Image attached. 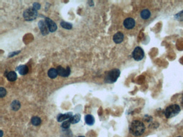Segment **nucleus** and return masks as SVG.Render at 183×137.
<instances>
[{
	"label": "nucleus",
	"instance_id": "f257e3e1",
	"mask_svg": "<svg viewBox=\"0 0 183 137\" xmlns=\"http://www.w3.org/2000/svg\"><path fill=\"white\" fill-rule=\"evenodd\" d=\"M145 131V126L139 120H134L130 124V131L135 137L141 135Z\"/></svg>",
	"mask_w": 183,
	"mask_h": 137
},
{
	"label": "nucleus",
	"instance_id": "f03ea898",
	"mask_svg": "<svg viewBox=\"0 0 183 137\" xmlns=\"http://www.w3.org/2000/svg\"><path fill=\"white\" fill-rule=\"evenodd\" d=\"M120 75V71L118 69H114L108 71L106 73L105 76V82L106 83H115V81L118 79L119 76Z\"/></svg>",
	"mask_w": 183,
	"mask_h": 137
},
{
	"label": "nucleus",
	"instance_id": "7ed1b4c3",
	"mask_svg": "<svg viewBox=\"0 0 183 137\" xmlns=\"http://www.w3.org/2000/svg\"><path fill=\"white\" fill-rule=\"evenodd\" d=\"M180 111V108L177 105H172L167 107L165 111V116L171 118L177 116Z\"/></svg>",
	"mask_w": 183,
	"mask_h": 137
},
{
	"label": "nucleus",
	"instance_id": "20e7f679",
	"mask_svg": "<svg viewBox=\"0 0 183 137\" xmlns=\"http://www.w3.org/2000/svg\"><path fill=\"white\" fill-rule=\"evenodd\" d=\"M38 16L37 10L33 7L25 10L23 13V17L26 21H32L36 19Z\"/></svg>",
	"mask_w": 183,
	"mask_h": 137
},
{
	"label": "nucleus",
	"instance_id": "39448f33",
	"mask_svg": "<svg viewBox=\"0 0 183 137\" xmlns=\"http://www.w3.org/2000/svg\"><path fill=\"white\" fill-rule=\"evenodd\" d=\"M133 57L136 61L141 60L145 56L144 50L140 47H136L132 54Z\"/></svg>",
	"mask_w": 183,
	"mask_h": 137
},
{
	"label": "nucleus",
	"instance_id": "423d86ee",
	"mask_svg": "<svg viewBox=\"0 0 183 137\" xmlns=\"http://www.w3.org/2000/svg\"><path fill=\"white\" fill-rule=\"evenodd\" d=\"M38 27H39L40 30L41 31L43 35H47L48 34L49 32V28L47 26V23L45 21L41 20L38 23Z\"/></svg>",
	"mask_w": 183,
	"mask_h": 137
},
{
	"label": "nucleus",
	"instance_id": "0eeeda50",
	"mask_svg": "<svg viewBox=\"0 0 183 137\" xmlns=\"http://www.w3.org/2000/svg\"><path fill=\"white\" fill-rule=\"evenodd\" d=\"M57 70L58 75L60 76L61 77H67L70 75V69L69 66H67L66 69H64L61 66H58Z\"/></svg>",
	"mask_w": 183,
	"mask_h": 137
},
{
	"label": "nucleus",
	"instance_id": "6e6552de",
	"mask_svg": "<svg viewBox=\"0 0 183 137\" xmlns=\"http://www.w3.org/2000/svg\"><path fill=\"white\" fill-rule=\"evenodd\" d=\"M45 21L47 23V26L49 28V32H54L56 31L58 28L56 23L54 22H53L52 19H50L49 18H46Z\"/></svg>",
	"mask_w": 183,
	"mask_h": 137
},
{
	"label": "nucleus",
	"instance_id": "1a4fd4ad",
	"mask_svg": "<svg viewBox=\"0 0 183 137\" xmlns=\"http://www.w3.org/2000/svg\"><path fill=\"white\" fill-rule=\"evenodd\" d=\"M135 21L132 18H126L124 22V25L125 28L129 30L133 28L135 26Z\"/></svg>",
	"mask_w": 183,
	"mask_h": 137
},
{
	"label": "nucleus",
	"instance_id": "9d476101",
	"mask_svg": "<svg viewBox=\"0 0 183 137\" xmlns=\"http://www.w3.org/2000/svg\"><path fill=\"white\" fill-rule=\"evenodd\" d=\"M124 38V34L121 32H118L113 36V41L115 43L119 44L123 42Z\"/></svg>",
	"mask_w": 183,
	"mask_h": 137
},
{
	"label": "nucleus",
	"instance_id": "9b49d317",
	"mask_svg": "<svg viewBox=\"0 0 183 137\" xmlns=\"http://www.w3.org/2000/svg\"><path fill=\"white\" fill-rule=\"evenodd\" d=\"M73 116L72 113H68L64 114H59L57 117V120L59 122H61L67 119H70Z\"/></svg>",
	"mask_w": 183,
	"mask_h": 137
},
{
	"label": "nucleus",
	"instance_id": "f8f14e48",
	"mask_svg": "<svg viewBox=\"0 0 183 137\" xmlns=\"http://www.w3.org/2000/svg\"><path fill=\"white\" fill-rule=\"evenodd\" d=\"M16 70L22 75H25L28 73V66H25V65H22V66H18L16 69Z\"/></svg>",
	"mask_w": 183,
	"mask_h": 137
},
{
	"label": "nucleus",
	"instance_id": "ddd939ff",
	"mask_svg": "<svg viewBox=\"0 0 183 137\" xmlns=\"http://www.w3.org/2000/svg\"><path fill=\"white\" fill-rule=\"evenodd\" d=\"M6 77L10 81H15L17 78V74L14 71L9 72L6 75Z\"/></svg>",
	"mask_w": 183,
	"mask_h": 137
},
{
	"label": "nucleus",
	"instance_id": "4468645a",
	"mask_svg": "<svg viewBox=\"0 0 183 137\" xmlns=\"http://www.w3.org/2000/svg\"><path fill=\"white\" fill-rule=\"evenodd\" d=\"M58 75V71L54 68H51L48 71V76L50 78H52V79L55 78L57 77Z\"/></svg>",
	"mask_w": 183,
	"mask_h": 137
},
{
	"label": "nucleus",
	"instance_id": "2eb2a0df",
	"mask_svg": "<svg viewBox=\"0 0 183 137\" xmlns=\"http://www.w3.org/2000/svg\"><path fill=\"white\" fill-rule=\"evenodd\" d=\"M85 122L88 125H92L94 124V117L91 115H87L85 117Z\"/></svg>",
	"mask_w": 183,
	"mask_h": 137
},
{
	"label": "nucleus",
	"instance_id": "dca6fc26",
	"mask_svg": "<svg viewBox=\"0 0 183 137\" xmlns=\"http://www.w3.org/2000/svg\"><path fill=\"white\" fill-rule=\"evenodd\" d=\"M151 13L149 10L145 9L142 11L141 12V17L144 19H147L150 17Z\"/></svg>",
	"mask_w": 183,
	"mask_h": 137
},
{
	"label": "nucleus",
	"instance_id": "f3484780",
	"mask_svg": "<svg viewBox=\"0 0 183 137\" xmlns=\"http://www.w3.org/2000/svg\"><path fill=\"white\" fill-rule=\"evenodd\" d=\"M80 119H81V115L78 114L75 115L74 116H73L70 119H69V120L72 124H76L79 122Z\"/></svg>",
	"mask_w": 183,
	"mask_h": 137
},
{
	"label": "nucleus",
	"instance_id": "a211bd4d",
	"mask_svg": "<svg viewBox=\"0 0 183 137\" xmlns=\"http://www.w3.org/2000/svg\"><path fill=\"white\" fill-rule=\"evenodd\" d=\"M11 107H12V109L13 110H18L20 108V107H21V103H20V102L18 101L15 100V101H13L12 102V105H11Z\"/></svg>",
	"mask_w": 183,
	"mask_h": 137
},
{
	"label": "nucleus",
	"instance_id": "6ab92c4d",
	"mask_svg": "<svg viewBox=\"0 0 183 137\" xmlns=\"http://www.w3.org/2000/svg\"><path fill=\"white\" fill-rule=\"evenodd\" d=\"M41 122H42L41 119L39 117H33L31 119V123L34 126L39 125L40 124H41Z\"/></svg>",
	"mask_w": 183,
	"mask_h": 137
},
{
	"label": "nucleus",
	"instance_id": "aec40b11",
	"mask_svg": "<svg viewBox=\"0 0 183 137\" xmlns=\"http://www.w3.org/2000/svg\"><path fill=\"white\" fill-rule=\"evenodd\" d=\"M61 26L62 27L67 30H70L72 28V24L69 23H67L66 22L62 21L60 23Z\"/></svg>",
	"mask_w": 183,
	"mask_h": 137
},
{
	"label": "nucleus",
	"instance_id": "412c9836",
	"mask_svg": "<svg viewBox=\"0 0 183 137\" xmlns=\"http://www.w3.org/2000/svg\"><path fill=\"white\" fill-rule=\"evenodd\" d=\"M174 18L177 21H183V10L175 14L174 16Z\"/></svg>",
	"mask_w": 183,
	"mask_h": 137
},
{
	"label": "nucleus",
	"instance_id": "4be33fe9",
	"mask_svg": "<svg viewBox=\"0 0 183 137\" xmlns=\"http://www.w3.org/2000/svg\"><path fill=\"white\" fill-rule=\"evenodd\" d=\"M70 124H71V123H70L69 120H67V121H65V122L63 123L61 126L64 129H68V128L70 127Z\"/></svg>",
	"mask_w": 183,
	"mask_h": 137
},
{
	"label": "nucleus",
	"instance_id": "5701e85b",
	"mask_svg": "<svg viewBox=\"0 0 183 137\" xmlns=\"http://www.w3.org/2000/svg\"><path fill=\"white\" fill-rule=\"evenodd\" d=\"M7 94V91H6V89L3 87H1L0 88V96L1 98H2L4 97Z\"/></svg>",
	"mask_w": 183,
	"mask_h": 137
},
{
	"label": "nucleus",
	"instance_id": "b1692460",
	"mask_svg": "<svg viewBox=\"0 0 183 137\" xmlns=\"http://www.w3.org/2000/svg\"><path fill=\"white\" fill-rule=\"evenodd\" d=\"M40 7H41L40 4L39 3H37V2L34 3L33 4V8H34V9H36V10L40 9Z\"/></svg>",
	"mask_w": 183,
	"mask_h": 137
},
{
	"label": "nucleus",
	"instance_id": "393cba45",
	"mask_svg": "<svg viewBox=\"0 0 183 137\" xmlns=\"http://www.w3.org/2000/svg\"><path fill=\"white\" fill-rule=\"evenodd\" d=\"M181 105H182V107H183V98H182V99H181Z\"/></svg>",
	"mask_w": 183,
	"mask_h": 137
},
{
	"label": "nucleus",
	"instance_id": "a878e982",
	"mask_svg": "<svg viewBox=\"0 0 183 137\" xmlns=\"http://www.w3.org/2000/svg\"><path fill=\"white\" fill-rule=\"evenodd\" d=\"M84 137V136H79V137Z\"/></svg>",
	"mask_w": 183,
	"mask_h": 137
},
{
	"label": "nucleus",
	"instance_id": "bb28decb",
	"mask_svg": "<svg viewBox=\"0 0 183 137\" xmlns=\"http://www.w3.org/2000/svg\"><path fill=\"white\" fill-rule=\"evenodd\" d=\"M181 137V136H178V137Z\"/></svg>",
	"mask_w": 183,
	"mask_h": 137
}]
</instances>
